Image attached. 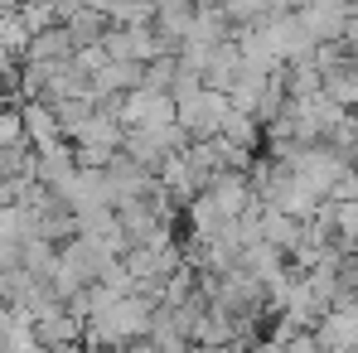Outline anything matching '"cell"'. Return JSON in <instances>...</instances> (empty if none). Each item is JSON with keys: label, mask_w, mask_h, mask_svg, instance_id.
I'll use <instances>...</instances> for the list:
<instances>
[{"label": "cell", "mask_w": 358, "mask_h": 353, "mask_svg": "<svg viewBox=\"0 0 358 353\" xmlns=\"http://www.w3.org/2000/svg\"><path fill=\"white\" fill-rule=\"evenodd\" d=\"M228 112H233V102L223 92H208V87H199L189 97H175V126L189 141H218Z\"/></svg>", "instance_id": "cell-1"}, {"label": "cell", "mask_w": 358, "mask_h": 353, "mask_svg": "<svg viewBox=\"0 0 358 353\" xmlns=\"http://www.w3.org/2000/svg\"><path fill=\"white\" fill-rule=\"evenodd\" d=\"M102 54L107 63H155L165 54V44H160V34L145 24V29H131V24H107V34H102Z\"/></svg>", "instance_id": "cell-2"}, {"label": "cell", "mask_w": 358, "mask_h": 353, "mask_svg": "<svg viewBox=\"0 0 358 353\" xmlns=\"http://www.w3.org/2000/svg\"><path fill=\"white\" fill-rule=\"evenodd\" d=\"M117 121L126 131H160V126H175V97L165 92H126L117 102Z\"/></svg>", "instance_id": "cell-3"}, {"label": "cell", "mask_w": 358, "mask_h": 353, "mask_svg": "<svg viewBox=\"0 0 358 353\" xmlns=\"http://www.w3.org/2000/svg\"><path fill=\"white\" fill-rule=\"evenodd\" d=\"M315 353H358V310H329L315 329Z\"/></svg>", "instance_id": "cell-4"}, {"label": "cell", "mask_w": 358, "mask_h": 353, "mask_svg": "<svg viewBox=\"0 0 358 353\" xmlns=\"http://www.w3.org/2000/svg\"><path fill=\"white\" fill-rule=\"evenodd\" d=\"M20 121H24V141H29L34 150H49V145L63 141V126H59V117H54L49 102H24V107H20Z\"/></svg>", "instance_id": "cell-5"}, {"label": "cell", "mask_w": 358, "mask_h": 353, "mask_svg": "<svg viewBox=\"0 0 358 353\" xmlns=\"http://www.w3.org/2000/svg\"><path fill=\"white\" fill-rule=\"evenodd\" d=\"M73 54H78V49H73L68 29H63V24H54V29H44V34H34V39H29L24 63H44V68H54V63H68Z\"/></svg>", "instance_id": "cell-6"}, {"label": "cell", "mask_w": 358, "mask_h": 353, "mask_svg": "<svg viewBox=\"0 0 358 353\" xmlns=\"http://www.w3.org/2000/svg\"><path fill=\"white\" fill-rule=\"evenodd\" d=\"M257 136H262V121L252 117V112H242V107H233L228 117H223V131H218V141H228V145H238V150H257Z\"/></svg>", "instance_id": "cell-7"}, {"label": "cell", "mask_w": 358, "mask_h": 353, "mask_svg": "<svg viewBox=\"0 0 358 353\" xmlns=\"http://www.w3.org/2000/svg\"><path fill=\"white\" fill-rule=\"evenodd\" d=\"M15 324H20V310H10L5 300H0V353L10 344V334H15Z\"/></svg>", "instance_id": "cell-8"}, {"label": "cell", "mask_w": 358, "mask_h": 353, "mask_svg": "<svg viewBox=\"0 0 358 353\" xmlns=\"http://www.w3.org/2000/svg\"><path fill=\"white\" fill-rule=\"evenodd\" d=\"M242 353H286V344H281V339H252Z\"/></svg>", "instance_id": "cell-9"}, {"label": "cell", "mask_w": 358, "mask_h": 353, "mask_svg": "<svg viewBox=\"0 0 358 353\" xmlns=\"http://www.w3.org/2000/svg\"><path fill=\"white\" fill-rule=\"evenodd\" d=\"M121 353H155V349H150V344L141 339V344H131V349H121Z\"/></svg>", "instance_id": "cell-10"}, {"label": "cell", "mask_w": 358, "mask_h": 353, "mask_svg": "<svg viewBox=\"0 0 358 353\" xmlns=\"http://www.w3.org/2000/svg\"><path fill=\"white\" fill-rule=\"evenodd\" d=\"M15 5H24V0H15ZM44 5H59V0H44Z\"/></svg>", "instance_id": "cell-11"}]
</instances>
